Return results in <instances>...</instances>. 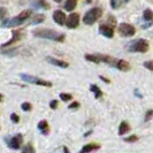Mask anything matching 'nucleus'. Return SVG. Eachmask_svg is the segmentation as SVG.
Here are the masks:
<instances>
[{"label":"nucleus","instance_id":"nucleus-1","mask_svg":"<svg viewBox=\"0 0 153 153\" xmlns=\"http://www.w3.org/2000/svg\"><path fill=\"white\" fill-rule=\"evenodd\" d=\"M33 35L40 37V38H46V39H52V40H56V42H63L65 40V35L60 33L55 30H51V29H36L33 31Z\"/></svg>","mask_w":153,"mask_h":153},{"label":"nucleus","instance_id":"nucleus-2","mask_svg":"<svg viewBox=\"0 0 153 153\" xmlns=\"http://www.w3.org/2000/svg\"><path fill=\"white\" fill-rule=\"evenodd\" d=\"M102 14V10L98 7L91 8L89 12H86V14L83 17V22L86 25H92L93 23H96V21H98L100 16Z\"/></svg>","mask_w":153,"mask_h":153},{"label":"nucleus","instance_id":"nucleus-3","mask_svg":"<svg viewBox=\"0 0 153 153\" xmlns=\"http://www.w3.org/2000/svg\"><path fill=\"white\" fill-rule=\"evenodd\" d=\"M31 16V10H23L22 13H20L17 16H15L14 19H12L9 22H7L6 27H15V25H20L22 24L25 20H28Z\"/></svg>","mask_w":153,"mask_h":153},{"label":"nucleus","instance_id":"nucleus-4","mask_svg":"<svg viewBox=\"0 0 153 153\" xmlns=\"http://www.w3.org/2000/svg\"><path fill=\"white\" fill-rule=\"evenodd\" d=\"M131 52H139V53H145L149 50V42L146 39H138L137 42L132 43L130 46Z\"/></svg>","mask_w":153,"mask_h":153},{"label":"nucleus","instance_id":"nucleus-5","mask_svg":"<svg viewBox=\"0 0 153 153\" xmlns=\"http://www.w3.org/2000/svg\"><path fill=\"white\" fill-rule=\"evenodd\" d=\"M21 78H22L23 81L28 82V83H33V84L42 85V86H52V84H51L50 82H47V81H44V79H40V78H38V77L21 74Z\"/></svg>","mask_w":153,"mask_h":153},{"label":"nucleus","instance_id":"nucleus-6","mask_svg":"<svg viewBox=\"0 0 153 153\" xmlns=\"http://www.w3.org/2000/svg\"><path fill=\"white\" fill-rule=\"evenodd\" d=\"M135 28L129 24V23H121L120 25H119V33L121 35V36H124V37H131V36H134L135 35Z\"/></svg>","mask_w":153,"mask_h":153},{"label":"nucleus","instance_id":"nucleus-7","mask_svg":"<svg viewBox=\"0 0 153 153\" xmlns=\"http://www.w3.org/2000/svg\"><path fill=\"white\" fill-rule=\"evenodd\" d=\"M78 23H79V15L76 14V13L70 14L68 16V19L66 20V24H67V27H68L69 29H75V28H77Z\"/></svg>","mask_w":153,"mask_h":153},{"label":"nucleus","instance_id":"nucleus-8","mask_svg":"<svg viewBox=\"0 0 153 153\" xmlns=\"http://www.w3.org/2000/svg\"><path fill=\"white\" fill-rule=\"evenodd\" d=\"M99 32L104 36V37H107V38H112L113 35H114V30L112 27L106 25V24H101L99 27Z\"/></svg>","mask_w":153,"mask_h":153},{"label":"nucleus","instance_id":"nucleus-9","mask_svg":"<svg viewBox=\"0 0 153 153\" xmlns=\"http://www.w3.org/2000/svg\"><path fill=\"white\" fill-rule=\"evenodd\" d=\"M53 20L56 23H58V24H60V25H63V24L66 23L67 16L65 15V13H63L62 10L58 9V10H55V12L53 13Z\"/></svg>","mask_w":153,"mask_h":153},{"label":"nucleus","instance_id":"nucleus-10","mask_svg":"<svg viewBox=\"0 0 153 153\" xmlns=\"http://www.w3.org/2000/svg\"><path fill=\"white\" fill-rule=\"evenodd\" d=\"M8 144H9V147H12V149H20L21 145H22V136L19 134V135H16L14 137L10 138V140L8 142Z\"/></svg>","mask_w":153,"mask_h":153},{"label":"nucleus","instance_id":"nucleus-11","mask_svg":"<svg viewBox=\"0 0 153 153\" xmlns=\"http://www.w3.org/2000/svg\"><path fill=\"white\" fill-rule=\"evenodd\" d=\"M113 66L116 67L117 69H120V70H122V71H128L130 69V65L127 61H124V60H115L114 59Z\"/></svg>","mask_w":153,"mask_h":153},{"label":"nucleus","instance_id":"nucleus-12","mask_svg":"<svg viewBox=\"0 0 153 153\" xmlns=\"http://www.w3.org/2000/svg\"><path fill=\"white\" fill-rule=\"evenodd\" d=\"M46 60L50 62V63L54 65V66H58V67H61V68H67V67L69 66L68 62L62 61V60H58V59H55V58H51V56H47V59H46Z\"/></svg>","mask_w":153,"mask_h":153},{"label":"nucleus","instance_id":"nucleus-13","mask_svg":"<svg viewBox=\"0 0 153 153\" xmlns=\"http://www.w3.org/2000/svg\"><path fill=\"white\" fill-rule=\"evenodd\" d=\"M38 129L43 135H47V134H48V130H50V129H48V123H47L46 120H43V121H40V122L38 123Z\"/></svg>","mask_w":153,"mask_h":153},{"label":"nucleus","instance_id":"nucleus-14","mask_svg":"<svg viewBox=\"0 0 153 153\" xmlns=\"http://www.w3.org/2000/svg\"><path fill=\"white\" fill-rule=\"evenodd\" d=\"M130 130V126H129V123L126 122V121H123V122H121V124H120V127H119V135H126L128 131Z\"/></svg>","mask_w":153,"mask_h":153},{"label":"nucleus","instance_id":"nucleus-15","mask_svg":"<svg viewBox=\"0 0 153 153\" xmlns=\"http://www.w3.org/2000/svg\"><path fill=\"white\" fill-rule=\"evenodd\" d=\"M76 6H77V0H67L66 4H65V9L70 12V10L75 9Z\"/></svg>","mask_w":153,"mask_h":153},{"label":"nucleus","instance_id":"nucleus-16","mask_svg":"<svg viewBox=\"0 0 153 153\" xmlns=\"http://www.w3.org/2000/svg\"><path fill=\"white\" fill-rule=\"evenodd\" d=\"M99 147L100 145H98V144H88V145H85L82 149V152H91V151H94V150H98Z\"/></svg>","mask_w":153,"mask_h":153},{"label":"nucleus","instance_id":"nucleus-17","mask_svg":"<svg viewBox=\"0 0 153 153\" xmlns=\"http://www.w3.org/2000/svg\"><path fill=\"white\" fill-rule=\"evenodd\" d=\"M90 90L94 93V97H96L97 99H98V98H100V97H102V92H101V90H100L97 85L92 84L91 86H90Z\"/></svg>","mask_w":153,"mask_h":153},{"label":"nucleus","instance_id":"nucleus-18","mask_svg":"<svg viewBox=\"0 0 153 153\" xmlns=\"http://www.w3.org/2000/svg\"><path fill=\"white\" fill-rule=\"evenodd\" d=\"M143 19L145 21H151L153 20V12L151 9H145L144 13H143Z\"/></svg>","mask_w":153,"mask_h":153},{"label":"nucleus","instance_id":"nucleus-19","mask_svg":"<svg viewBox=\"0 0 153 153\" xmlns=\"http://www.w3.org/2000/svg\"><path fill=\"white\" fill-rule=\"evenodd\" d=\"M122 1L123 0H111V5H112V7L113 8H117L121 6Z\"/></svg>","mask_w":153,"mask_h":153},{"label":"nucleus","instance_id":"nucleus-20","mask_svg":"<svg viewBox=\"0 0 153 153\" xmlns=\"http://www.w3.org/2000/svg\"><path fill=\"white\" fill-rule=\"evenodd\" d=\"M60 98H61L63 101H69V100L73 98V96L69 94V93H61V94H60Z\"/></svg>","mask_w":153,"mask_h":153},{"label":"nucleus","instance_id":"nucleus-21","mask_svg":"<svg viewBox=\"0 0 153 153\" xmlns=\"http://www.w3.org/2000/svg\"><path fill=\"white\" fill-rule=\"evenodd\" d=\"M44 21V16L43 15H36L33 16V20H32V23H39Z\"/></svg>","mask_w":153,"mask_h":153},{"label":"nucleus","instance_id":"nucleus-22","mask_svg":"<svg viewBox=\"0 0 153 153\" xmlns=\"http://www.w3.org/2000/svg\"><path fill=\"white\" fill-rule=\"evenodd\" d=\"M144 67H145V68H147L149 70L153 71V61H146V62H144Z\"/></svg>","mask_w":153,"mask_h":153},{"label":"nucleus","instance_id":"nucleus-23","mask_svg":"<svg viewBox=\"0 0 153 153\" xmlns=\"http://www.w3.org/2000/svg\"><path fill=\"white\" fill-rule=\"evenodd\" d=\"M23 152H35V149L30 145V144H28V145L24 146V149H23Z\"/></svg>","mask_w":153,"mask_h":153},{"label":"nucleus","instance_id":"nucleus-24","mask_svg":"<svg viewBox=\"0 0 153 153\" xmlns=\"http://www.w3.org/2000/svg\"><path fill=\"white\" fill-rule=\"evenodd\" d=\"M22 109L23 111H25V112H28V111H30L31 109V105L29 104V102H23L22 104Z\"/></svg>","mask_w":153,"mask_h":153},{"label":"nucleus","instance_id":"nucleus-25","mask_svg":"<svg viewBox=\"0 0 153 153\" xmlns=\"http://www.w3.org/2000/svg\"><path fill=\"white\" fill-rule=\"evenodd\" d=\"M10 120H12L14 123H17L19 122V120H20V119H19V115L15 114V113H13V114L10 115Z\"/></svg>","mask_w":153,"mask_h":153},{"label":"nucleus","instance_id":"nucleus-26","mask_svg":"<svg viewBox=\"0 0 153 153\" xmlns=\"http://www.w3.org/2000/svg\"><path fill=\"white\" fill-rule=\"evenodd\" d=\"M137 139H138L137 136H135V135H134V136H131V137L126 138V142H129V143H130V142H136Z\"/></svg>","mask_w":153,"mask_h":153},{"label":"nucleus","instance_id":"nucleus-27","mask_svg":"<svg viewBox=\"0 0 153 153\" xmlns=\"http://www.w3.org/2000/svg\"><path fill=\"white\" fill-rule=\"evenodd\" d=\"M153 116V111H149L147 113H146V115H145V120L146 121H149L151 117Z\"/></svg>","mask_w":153,"mask_h":153},{"label":"nucleus","instance_id":"nucleus-28","mask_svg":"<svg viewBox=\"0 0 153 153\" xmlns=\"http://www.w3.org/2000/svg\"><path fill=\"white\" fill-rule=\"evenodd\" d=\"M50 106H51L52 109H55L56 106H58V101H56V100H52V101H51V104H50Z\"/></svg>","mask_w":153,"mask_h":153},{"label":"nucleus","instance_id":"nucleus-29","mask_svg":"<svg viewBox=\"0 0 153 153\" xmlns=\"http://www.w3.org/2000/svg\"><path fill=\"white\" fill-rule=\"evenodd\" d=\"M77 107H79V104L76 102V101H75V102H73V104H70V106H69L70 109H74V108H77Z\"/></svg>","mask_w":153,"mask_h":153},{"label":"nucleus","instance_id":"nucleus-30","mask_svg":"<svg viewBox=\"0 0 153 153\" xmlns=\"http://www.w3.org/2000/svg\"><path fill=\"white\" fill-rule=\"evenodd\" d=\"M2 98H4V97H2V94H0V101H2Z\"/></svg>","mask_w":153,"mask_h":153},{"label":"nucleus","instance_id":"nucleus-31","mask_svg":"<svg viewBox=\"0 0 153 153\" xmlns=\"http://www.w3.org/2000/svg\"><path fill=\"white\" fill-rule=\"evenodd\" d=\"M54 1H55V2H61L62 0H54Z\"/></svg>","mask_w":153,"mask_h":153},{"label":"nucleus","instance_id":"nucleus-32","mask_svg":"<svg viewBox=\"0 0 153 153\" xmlns=\"http://www.w3.org/2000/svg\"><path fill=\"white\" fill-rule=\"evenodd\" d=\"M127 1H129V0H126V2H127Z\"/></svg>","mask_w":153,"mask_h":153}]
</instances>
